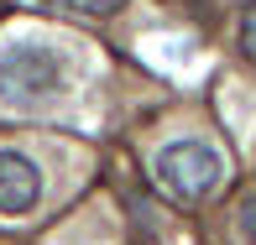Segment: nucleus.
<instances>
[{
  "instance_id": "nucleus-2",
  "label": "nucleus",
  "mask_w": 256,
  "mask_h": 245,
  "mask_svg": "<svg viewBox=\"0 0 256 245\" xmlns=\"http://www.w3.org/2000/svg\"><path fill=\"white\" fill-rule=\"evenodd\" d=\"M63 94V63L58 52L37 42H10L0 47V104L6 110H37Z\"/></svg>"
},
{
  "instance_id": "nucleus-1",
  "label": "nucleus",
  "mask_w": 256,
  "mask_h": 245,
  "mask_svg": "<svg viewBox=\"0 0 256 245\" xmlns=\"http://www.w3.org/2000/svg\"><path fill=\"white\" fill-rule=\"evenodd\" d=\"M152 183L172 204H199L225 183V157H220L209 141H168L152 157Z\"/></svg>"
},
{
  "instance_id": "nucleus-6",
  "label": "nucleus",
  "mask_w": 256,
  "mask_h": 245,
  "mask_svg": "<svg viewBox=\"0 0 256 245\" xmlns=\"http://www.w3.org/2000/svg\"><path fill=\"white\" fill-rule=\"evenodd\" d=\"M236 225H240V235H246V240L256 245V193H246V198H240V209H236Z\"/></svg>"
},
{
  "instance_id": "nucleus-3",
  "label": "nucleus",
  "mask_w": 256,
  "mask_h": 245,
  "mask_svg": "<svg viewBox=\"0 0 256 245\" xmlns=\"http://www.w3.org/2000/svg\"><path fill=\"white\" fill-rule=\"evenodd\" d=\"M42 198V172L26 151L16 146H0V214L16 219V214H32Z\"/></svg>"
},
{
  "instance_id": "nucleus-4",
  "label": "nucleus",
  "mask_w": 256,
  "mask_h": 245,
  "mask_svg": "<svg viewBox=\"0 0 256 245\" xmlns=\"http://www.w3.org/2000/svg\"><path fill=\"white\" fill-rule=\"evenodd\" d=\"M42 10H63V16H110L126 0H37Z\"/></svg>"
},
{
  "instance_id": "nucleus-5",
  "label": "nucleus",
  "mask_w": 256,
  "mask_h": 245,
  "mask_svg": "<svg viewBox=\"0 0 256 245\" xmlns=\"http://www.w3.org/2000/svg\"><path fill=\"white\" fill-rule=\"evenodd\" d=\"M240 52H246L251 63H256V0H251L246 10H240Z\"/></svg>"
}]
</instances>
